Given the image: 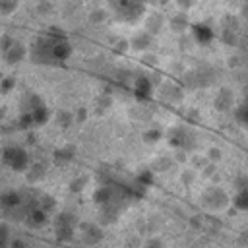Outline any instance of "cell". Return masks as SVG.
<instances>
[{"instance_id":"52a82bcc","label":"cell","mask_w":248,"mask_h":248,"mask_svg":"<svg viewBox=\"0 0 248 248\" xmlns=\"http://www.w3.org/2000/svg\"><path fill=\"white\" fill-rule=\"evenodd\" d=\"M23 54H25V48L21 46V45H12V46H8V50H6V60H10V62H17V60H21L23 58Z\"/></svg>"},{"instance_id":"6da1fadb","label":"cell","mask_w":248,"mask_h":248,"mask_svg":"<svg viewBox=\"0 0 248 248\" xmlns=\"http://www.w3.org/2000/svg\"><path fill=\"white\" fill-rule=\"evenodd\" d=\"M31 54H33V58L37 62H43V64H58V62H64L72 54V46H70L68 39L62 33L48 31L46 35H43V37L37 39Z\"/></svg>"},{"instance_id":"277c9868","label":"cell","mask_w":248,"mask_h":248,"mask_svg":"<svg viewBox=\"0 0 248 248\" xmlns=\"http://www.w3.org/2000/svg\"><path fill=\"white\" fill-rule=\"evenodd\" d=\"M4 163H6L8 167H12L14 170H23V169H27V165H29V155H27L21 147L12 145V147H8V149L4 151Z\"/></svg>"},{"instance_id":"3957f363","label":"cell","mask_w":248,"mask_h":248,"mask_svg":"<svg viewBox=\"0 0 248 248\" xmlns=\"http://www.w3.org/2000/svg\"><path fill=\"white\" fill-rule=\"evenodd\" d=\"M202 202H203V205H205L207 209L221 211V209H225V207L231 203V198H229L227 192L221 190V188H209V190H205Z\"/></svg>"},{"instance_id":"ba28073f","label":"cell","mask_w":248,"mask_h":248,"mask_svg":"<svg viewBox=\"0 0 248 248\" xmlns=\"http://www.w3.org/2000/svg\"><path fill=\"white\" fill-rule=\"evenodd\" d=\"M232 203L240 211H248V190H238V194L232 198Z\"/></svg>"},{"instance_id":"4fadbf2b","label":"cell","mask_w":248,"mask_h":248,"mask_svg":"<svg viewBox=\"0 0 248 248\" xmlns=\"http://www.w3.org/2000/svg\"><path fill=\"white\" fill-rule=\"evenodd\" d=\"M174 2H176V6L180 8V12H186L188 8H192V6H194V2H196V0H174Z\"/></svg>"},{"instance_id":"5bb4252c","label":"cell","mask_w":248,"mask_h":248,"mask_svg":"<svg viewBox=\"0 0 248 248\" xmlns=\"http://www.w3.org/2000/svg\"><path fill=\"white\" fill-rule=\"evenodd\" d=\"M8 236H10V232H8V229L0 225V248H4V246L8 244Z\"/></svg>"},{"instance_id":"8fae6325","label":"cell","mask_w":248,"mask_h":248,"mask_svg":"<svg viewBox=\"0 0 248 248\" xmlns=\"http://www.w3.org/2000/svg\"><path fill=\"white\" fill-rule=\"evenodd\" d=\"M194 31L198 33L196 37H198L200 41H202V37H203V41H209V39L213 37V33H211V29H209V27H205V25H196V27H194Z\"/></svg>"},{"instance_id":"7c38bea8","label":"cell","mask_w":248,"mask_h":248,"mask_svg":"<svg viewBox=\"0 0 248 248\" xmlns=\"http://www.w3.org/2000/svg\"><path fill=\"white\" fill-rule=\"evenodd\" d=\"M17 8V0H0V14H12Z\"/></svg>"},{"instance_id":"7a4b0ae2","label":"cell","mask_w":248,"mask_h":248,"mask_svg":"<svg viewBox=\"0 0 248 248\" xmlns=\"http://www.w3.org/2000/svg\"><path fill=\"white\" fill-rule=\"evenodd\" d=\"M110 10L122 21L136 23L145 12V0H108Z\"/></svg>"},{"instance_id":"5b68a950","label":"cell","mask_w":248,"mask_h":248,"mask_svg":"<svg viewBox=\"0 0 248 248\" xmlns=\"http://www.w3.org/2000/svg\"><path fill=\"white\" fill-rule=\"evenodd\" d=\"M188 25H190V21H188V17H186L184 12H178V14H174V16L169 19V27H170L174 33H184V31L188 29Z\"/></svg>"},{"instance_id":"30bf717a","label":"cell","mask_w":248,"mask_h":248,"mask_svg":"<svg viewBox=\"0 0 248 248\" xmlns=\"http://www.w3.org/2000/svg\"><path fill=\"white\" fill-rule=\"evenodd\" d=\"M236 120L248 130V103H244V105H240L236 108Z\"/></svg>"},{"instance_id":"8992f818","label":"cell","mask_w":248,"mask_h":248,"mask_svg":"<svg viewBox=\"0 0 248 248\" xmlns=\"http://www.w3.org/2000/svg\"><path fill=\"white\" fill-rule=\"evenodd\" d=\"M151 91H153V85H151V81H149L147 78H140V79L136 81V95H138L140 99L149 97Z\"/></svg>"},{"instance_id":"9c48e42d","label":"cell","mask_w":248,"mask_h":248,"mask_svg":"<svg viewBox=\"0 0 248 248\" xmlns=\"http://www.w3.org/2000/svg\"><path fill=\"white\" fill-rule=\"evenodd\" d=\"M149 45H151V35H149V33H141V35H136V37L132 39V46H134V48L143 50V48H147Z\"/></svg>"}]
</instances>
